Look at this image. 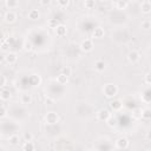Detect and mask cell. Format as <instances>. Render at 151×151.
Instances as JSON below:
<instances>
[{
	"label": "cell",
	"instance_id": "obj_1",
	"mask_svg": "<svg viewBox=\"0 0 151 151\" xmlns=\"http://www.w3.org/2000/svg\"><path fill=\"white\" fill-rule=\"evenodd\" d=\"M103 93L106 98L113 99L118 94V87H117V85H114L112 83H107L103 86Z\"/></svg>",
	"mask_w": 151,
	"mask_h": 151
},
{
	"label": "cell",
	"instance_id": "obj_2",
	"mask_svg": "<svg viewBox=\"0 0 151 151\" xmlns=\"http://www.w3.org/2000/svg\"><path fill=\"white\" fill-rule=\"evenodd\" d=\"M44 119H45L46 124H48V125H55L59 122V114L57 112H54V111H50V112H47L45 114Z\"/></svg>",
	"mask_w": 151,
	"mask_h": 151
},
{
	"label": "cell",
	"instance_id": "obj_3",
	"mask_svg": "<svg viewBox=\"0 0 151 151\" xmlns=\"http://www.w3.org/2000/svg\"><path fill=\"white\" fill-rule=\"evenodd\" d=\"M130 146V142L126 137H119L118 139H116L114 142V147L118 150H125Z\"/></svg>",
	"mask_w": 151,
	"mask_h": 151
},
{
	"label": "cell",
	"instance_id": "obj_4",
	"mask_svg": "<svg viewBox=\"0 0 151 151\" xmlns=\"http://www.w3.org/2000/svg\"><path fill=\"white\" fill-rule=\"evenodd\" d=\"M79 47H80V50H81L83 52H85V53L91 52V51L93 50V40L86 38V39H84V40L80 42V46H79Z\"/></svg>",
	"mask_w": 151,
	"mask_h": 151
},
{
	"label": "cell",
	"instance_id": "obj_5",
	"mask_svg": "<svg viewBox=\"0 0 151 151\" xmlns=\"http://www.w3.org/2000/svg\"><path fill=\"white\" fill-rule=\"evenodd\" d=\"M123 106H124V104H123V101L119 100V99H113V100H111V101L109 103V107H110V110L113 111V112L120 111V110L123 109Z\"/></svg>",
	"mask_w": 151,
	"mask_h": 151
},
{
	"label": "cell",
	"instance_id": "obj_6",
	"mask_svg": "<svg viewBox=\"0 0 151 151\" xmlns=\"http://www.w3.org/2000/svg\"><path fill=\"white\" fill-rule=\"evenodd\" d=\"M110 116H111V112H110V110H107V109H100V110L96 113V117H97V119H98L99 122H106Z\"/></svg>",
	"mask_w": 151,
	"mask_h": 151
},
{
	"label": "cell",
	"instance_id": "obj_7",
	"mask_svg": "<svg viewBox=\"0 0 151 151\" xmlns=\"http://www.w3.org/2000/svg\"><path fill=\"white\" fill-rule=\"evenodd\" d=\"M127 60H129L131 64H136V63H138V61L140 60V53H139L138 51H136V50L130 51L129 54H127Z\"/></svg>",
	"mask_w": 151,
	"mask_h": 151
},
{
	"label": "cell",
	"instance_id": "obj_8",
	"mask_svg": "<svg viewBox=\"0 0 151 151\" xmlns=\"http://www.w3.org/2000/svg\"><path fill=\"white\" fill-rule=\"evenodd\" d=\"M17 19H18L17 13L13 12V11H7V12L5 13V15H4V20H5V22H7V24H13V22L17 21Z\"/></svg>",
	"mask_w": 151,
	"mask_h": 151
},
{
	"label": "cell",
	"instance_id": "obj_9",
	"mask_svg": "<svg viewBox=\"0 0 151 151\" xmlns=\"http://www.w3.org/2000/svg\"><path fill=\"white\" fill-rule=\"evenodd\" d=\"M54 32H55L57 37L63 38V37H65L67 34V27L64 24H58V26L54 28Z\"/></svg>",
	"mask_w": 151,
	"mask_h": 151
},
{
	"label": "cell",
	"instance_id": "obj_10",
	"mask_svg": "<svg viewBox=\"0 0 151 151\" xmlns=\"http://www.w3.org/2000/svg\"><path fill=\"white\" fill-rule=\"evenodd\" d=\"M5 61H6L8 65H14V64L18 61V55H17V53H14V52H8V53L5 55Z\"/></svg>",
	"mask_w": 151,
	"mask_h": 151
},
{
	"label": "cell",
	"instance_id": "obj_11",
	"mask_svg": "<svg viewBox=\"0 0 151 151\" xmlns=\"http://www.w3.org/2000/svg\"><path fill=\"white\" fill-rule=\"evenodd\" d=\"M104 35H105V31H104V28L100 27V26L96 27V28L93 29V32H92V38H93V39H103Z\"/></svg>",
	"mask_w": 151,
	"mask_h": 151
},
{
	"label": "cell",
	"instance_id": "obj_12",
	"mask_svg": "<svg viewBox=\"0 0 151 151\" xmlns=\"http://www.w3.org/2000/svg\"><path fill=\"white\" fill-rule=\"evenodd\" d=\"M11 98H12V93L8 88H5V87L0 88V99L2 101H8Z\"/></svg>",
	"mask_w": 151,
	"mask_h": 151
},
{
	"label": "cell",
	"instance_id": "obj_13",
	"mask_svg": "<svg viewBox=\"0 0 151 151\" xmlns=\"http://www.w3.org/2000/svg\"><path fill=\"white\" fill-rule=\"evenodd\" d=\"M28 81H29L31 86L37 87V86H39V85H40V83H41V78H40V76H39V74H32V76H29Z\"/></svg>",
	"mask_w": 151,
	"mask_h": 151
},
{
	"label": "cell",
	"instance_id": "obj_14",
	"mask_svg": "<svg viewBox=\"0 0 151 151\" xmlns=\"http://www.w3.org/2000/svg\"><path fill=\"white\" fill-rule=\"evenodd\" d=\"M106 68V63L103 59H98L94 61V70L97 72H104Z\"/></svg>",
	"mask_w": 151,
	"mask_h": 151
},
{
	"label": "cell",
	"instance_id": "obj_15",
	"mask_svg": "<svg viewBox=\"0 0 151 151\" xmlns=\"http://www.w3.org/2000/svg\"><path fill=\"white\" fill-rule=\"evenodd\" d=\"M32 100H33V97L31 93H22L20 96V103L22 105H29L32 103Z\"/></svg>",
	"mask_w": 151,
	"mask_h": 151
},
{
	"label": "cell",
	"instance_id": "obj_16",
	"mask_svg": "<svg viewBox=\"0 0 151 151\" xmlns=\"http://www.w3.org/2000/svg\"><path fill=\"white\" fill-rule=\"evenodd\" d=\"M140 11L144 14H150V12H151V2L149 0H144L140 4Z\"/></svg>",
	"mask_w": 151,
	"mask_h": 151
},
{
	"label": "cell",
	"instance_id": "obj_17",
	"mask_svg": "<svg viewBox=\"0 0 151 151\" xmlns=\"http://www.w3.org/2000/svg\"><path fill=\"white\" fill-rule=\"evenodd\" d=\"M27 18L29 20H32V21H35V20H38L40 18V13H39L38 9H31L28 12V14H27Z\"/></svg>",
	"mask_w": 151,
	"mask_h": 151
},
{
	"label": "cell",
	"instance_id": "obj_18",
	"mask_svg": "<svg viewBox=\"0 0 151 151\" xmlns=\"http://www.w3.org/2000/svg\"><path fill=\"white\" fill-rule=\"evenodd\" d=\"M57 83L59 85H66L68 83V77L65 76V74H63V73H59L57 76Z\"/></svg>",
	"mask_w": 151,
	"mask_h": 151
},
{
	"label": "cell",
	"instance_id": "obj_19",
	"mask_svg": "<svg viewBox=\"0 0 151 151\" xmlns=\"http://www.w3.org/2000/svg\"><path fill=\"white\" fill-rule=\"evenodd\" d=\"M22 150H24V151H34V150H35V145H34V143H33L32 140L25 142V143L22 144Z\"/></svg>",
	"mask_w": 151,
	"mask_h": 151
},
{
	"label": "cell",
	"instance_id": "obj_20",
	"mask_svg": "<svg viewBox=\"0 0 151 151\" xmlns=\"http://www.w3.org/2000/svg\"><path fill=\"white\" fill-rule=\"evenodd\" d=\"M140 118L142 119H145V120H149L151 118V110L149 107H145V109H142V113H140Z\"/></svg>",
	"mask_w": 151,
	"mask_h": 151
},
{
	"label": "cell",
	"instance_id": "obj_21",
	"mask_svg": "<svg viewBox=\"0 0 151 151\" xmlns=\"http://www.w3.org/2000/svg\"><path fill=\"white\" fill-rule=\"evenodd\" d=\"M105 123L107 124V126H109V127H116V126L118 125V120H117V118H116V117H113L112 114L107 118V120H106Z\"/></svg>",
	"mask_w": 151,
	"mask_h": 151
},
{
	"label": "cell",
	"instance_id": "obj_22",
	"mask_svg": "<svg viewBox=\"0 0 151 151\" xmlns=\"http://www.w3.org/2000/svg\"><path fill=\"white\" fill-rule=\"evenodd\" d=\"M19 142H20V137H19L18 134H12V136L8 138V143H9L11 145H13V146L18 145Z\"/></svg>",
	"mask_w": 151,
	"mask_h": 151
},
{
	"label": "cell",
	"instance_id": "obj_23",
	"mask_svg": "<svg viewBox=\"0 0 151 151\" xmlns=\"http://www.w3.org/2000/svg\"><path fill=\"white\" fill-rule=\"evenodd\" d=\"M19 6V0H6V7L9 9L17 8Z\"/></svg>",
	"mask_w": 151,
	"mask_h": 151
},
{
	"label": "cell",
	"instance_id": "obj_24",
	"mask_svg": "<svg viewBox=\"0 0 151 151\" xmlns=\"http://www.w3.org/2000/svg\"><path fill=\"white\" fill-rule=\"evenodd\" d=\"M84 6L86 9H93L96 7V0H85Z\"/></svg>",
	"mask_w": 151,
	"mask_h": 151
},
{
	"label": "cell",
	"instance_id": "obj_25",
	"mask_svg": "<svg viewBox=\"0 0 151 151\" xmlns=\"http://www.w3.org/2000/svg\"><path fill=\"white\" fill-rule=\"evenodd\" d=\"M126 7H127V1H125V0H119V1L117 2V9L123 11V9H125Z\"/></svg>",
	"mask_w": 151,
	"mask_h": 151
},
{
	"label": "cell",
	"instance_id": "obj_26",
	"mask_svg": "<svg viewBox=\"0 0 151 151\" xmlns=\"http://www.w3.org/2000/svg\"><path fill=\"white\" fill-rule=\"evenodd\" d=\"M60 73H63V74H65V76L70 77V76L72 74V68H71L70 66H63V67H61V72H60Z\"/></svg>",
	"mask_w": 151,
	"mask_h": 151
},
{
	"label": "cell",
	"instance_id": "obj_27",
	"mask_svg": "<svg viewBox=\"0 0 151 151\" xmlns=\"http://www.w3.org/2000/svg\"><path fill=\"white\" fill-rule=\"evenodd\" d=\"M142 100L145 103V104H149L150 103V91L146 90L143 94H142Z\"/></svg>",
	"mask_w": 151,
	"mask_h": 151
},
{
	"label": "cell",
	"instance_id": "obj_28",
	"mask_svg": "<svg viewBox=\"0 0 151 151\" xmlns=\"http://www.w3.org/2000/svg\"><path fill=\"white\" fill-rule=\"evenodd\" d=\"M58 20L57 19H50L48 21H47V26L50 27V28H55L57 26H58Z\"/></svg>",
	"mask_w": 151,
	"mask_h": 151
},
{
	"label": "cell",
	"instance_id": "obj_29",
	"mask_svg": "<svg viewBox=\"0 0 151 151\" xmlns=\"http://www.w3.org/2000/svg\"><path fill=\"white\" fill-rule=\"evenodd\" d=\"M57 2L60 8H66L70 5V0H57Z\"/></svg>",
	"mask_w": 151,
	"mask_h": 151
},
{
	"label": "cell",
	"instance_id": "obj_30",
	"mask_svg": "<svg viewBox=\"0 0 151 151\" xmlns=\"http://www.w3.org/2000/svg\"><path fill=\"white\" fill-rule=\"evenodd\" d=\"M142 28L145 29V31L150 29V28H151V21H150V20H144V21L142 22Z\"/></svg>",
	"mask_w": 151,
	"mask_h": 151
},
{
	"label": "cell",
	"instance_id": "obj_31",
	"mask_svg": "<svg viewBox=\"0 0 151 151\" xmlns=\"http://www.w3.org/2000/svg\"><path fill=\"white\" fill-rule=\"evenodd\" d=\"M24 50H25L26 52H31V51L33 50L32 42H31V41H25V44H24Z\"/></svg>",
	"mask_w": 151,
	"mask_h": 151
},
{
	"label": "cell",
	"instance_id": "obj_32",
	"mask_svg": "<svg viewBox=\"0 0 151 151\" xmlns=\"http://www.w3.org/2000/svg\"><path fill=\"white\" fill-rule=\"evenodd\" d=\"M24 140H25V142L33 140V133H32V132H25V133H24Z\"/></svg>",
	"mask_w": 151,
	"mask_h": 151
},
{
	"label": "cell",
	"instance_id": "obj_33",
	"mask_svg": "<svg viewBox=\"0 0 151 151\" xmlns=\"http://www.w3.org/2000/svg\"><path fill=\"white\" fill-rule=\"evenodd\" d=\"M7 116V109L2 105H0V118H4Z\"/></svg>",
	"mask_w": 151,
	"mask_h": 151
},
{
	"label": "cell",
	"instance_id": "obj_34",
	"mask_svg": "<svg viewBox=\"0 0 151 151\" xmlns=\"http://www.w3.org/2000/svg\"><path fill=\"white\" fill-rule=\"evenodd\" d=\"M144 83H145L146 85H150V84H151V74H150V72H147V73L144 76Z\"/></svg>",
	"mask_w": 151,
	"mask_h": 151
},
{
	"label": "cell",
	"instance_id": "obj_35",
	"mask_svg": "<svg viewBox=\"0 0 151 151\" xmlns=\"http://www.w3.org/2000/svg\"><path fill=\"white\" fill-rule=\"evenodd\" d=\"M0 44H1V50H2V51H7V50L9 48V42H8V41H5V40H4V41H1Z\"/></svg>",
	"mask_w": 151,
	"mask_h": 151
},
{
	"label": "cell",
	"instance_id": "obj_36",
	"mask_svg": "<svg viewBox=\"0 0 151 151\" xmlns=\"http://www.w3.org/2000/svg\"><path fill=\"white\" fill-rule=\"evenodd\" d=\"M6 85V77L0 73V88H2Z\"/></svg>",
	"mask_w": 151,
	"mask_h": 151
},
{
	"label": "cell",
	"instance_id": "obj_37",
	"mask_svg": "<svg viewBox=\"0 0 151 151\" xmlns=\"http://www.w3.org/2000/svg\"><path fill=\"white\" fill-rule=\"evenodd\" d=\"M39 1H40L41 6H50L51 2H52V0H39Z\"/></svg>",
	"mask_w": 151,
	"mask_h": 151
},
{
	"label": "cell",
	"instance_id": "obj_38",
	"mask_svg": "<svg viewBox=\"0 0 151 151\" xmlns=\"http://www.w3.org/2000/svg\"><path fill=\"white\" fill-rule=\"evenodd\" d=\"M140 113H142V109H139V107L133 111V116L134 117H140Z\"/></svg>",
	"mask_w": 151,
	"mask_h": 151
},
{
	"label": "cell",
	"instance_id": "obj_39",
	"mask_svg": "<svg viewBox=\"0 0 151 151\" xmlns=\"http://www.w3.org/2000/svg\"><path fill=\"white\" fill-rule=\"evenodd\" d=\"M45 103H46L47 105H53V104H54V100H53L52 98H50V97H48V98H46Z\"/></svg>",
	"mask_w": 151,
	"mask_h": 151
},
{
	"label": "cell",
	"instance_id": "obj_40",
	"mask_svg": "<svg viewBox=\"0 0 151 151\" xmlns=\"http://www.w3.org/2000/svg\"><path fill=\"white\" fill-rule=\"evenodd\" d=\"M4 40H5V33L2 31H0V42L4 41Z\"/></svg>",
	"mask_w": 151,
	"mask_h": 151
},
{
	"label": "cell",
	"instance_id": "obj_41",
	"mask_svg": "<svg viewBox=\"0 0 151 151\" xmlns=\"http://www.w3.org/2000/svg\"><path fill=\"white\" fill-rule=\"evenodd\" d=\"M98 1H100V2H104V1H106V0H98Z\"/></svg>",
	"mask_w": 151,
	"mask_h": 151
},
{
	"label": "cell",
	"instance_id": "obj_42",
	"mask_svg": "<svg viewBox=\"0 0 151 151\" xmlns=\"http://www.w3.org/2000/svg\"><path fill=\"white\" fill-rule=\"evenodd\" d=\"M0 138H1V133H0Z\"/></svg>",
	"mask_w": 151,
	"mask_h": 151
},
{
	"label": "cell",
	"instance_id": "obj_43",
	"mask_svg": "<svg viewBox=\"0 0 151 151\" xmlns=\"http://www.w3.org/2000/svg\"><path fill=\"white\" fill-rule=\"evenodd\" d=\"M0 20H1V17H0Z\"/></svg>",
	"mask_w": 151,
	"mask_h": 151
}]
</instances>
